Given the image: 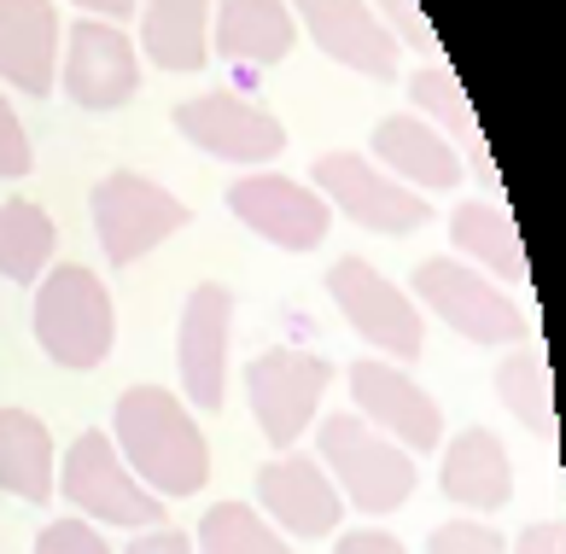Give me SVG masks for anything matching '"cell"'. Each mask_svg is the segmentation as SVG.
Wrapping results in <instances>:
<instances>
[{"instance_id": "obj_6", "label": "cell", "mask_w": 566, "mask_h": 554, "mask_svg": "<svg viewBox=\"0 0 566 554\" xmlns=\"http://www.w3.org/2000/svg\"><path fill=\"white\" fill-rule=\"evenodd\" d=\"M415 297L444 322L450 333L473 338V345H514L526 338V315L514 310V297L502 292L491 274H479L461 258H427L415 269Z\"/></svg>"}, {"instance_id": "obj_2", "label": "cell", "mask_w": 566, "mask_h": 554, "mask_svg": "<svg viewBox=\"0 0 566 554\" xmlns=\"http://www.w3.org/2000/svg\"><path fill=\"white\" fill-rule=\"evenodd\" d=\"M35 338L59 368L88 374L112 356L117 338V310L99 274H88L82 263H59L35 281Z\"/></svg>"}, {"instance_id": "obj_12", "label": "cell", "mask_w": 566, "mask_h": 554, "mask_svg": "<svg viewBox=\"0 0 566 554\" xmlns=\"http://www.w3.org/2000/svg\"><path fill=\"white\" fill-rule=\"evenodd\" d=\"M176 129L211 158L228 164H275L286 153V129L245 94H193L176 105Z\"/></svg>"}, {"instance_id": "obj_30", "label": "cell", "mask_w": 566, "mask_h": 554, "mask_svg": "<svg viewBox=\"0 0 566 554\" xmlns=\"http://www.w3.org/2000/svg\"><path fill=\"white\" fill-rule=\"evenodd\" d=\"M30 164H35L30 135H24V123H18V112H12V100L0 94V181H24Z\"/></svg>"}, {"instance_id": "obj_29", "label": "cell", "mask_w": 566, "mask_h": 554, "mask_svg": "<svg viewBox=\"0 0 566 554\" xmlns=\"http://www.w3.org/2000/svg\"><path fill=\"white\" fill-rule=\"evenodd\" d=\"M35 554H117L88 520H53V525H41V537H35Z\"/></svg>"}, {"instance_id": "obj_11", "label": "cell", "mask_w": 566, "mask_h": 554, "mask_svg": "<svg viewBox=\"0 0 566 554\" xmlns=\"http://www.w3.org/2000/svg\"><path fill=\"white\" fill-rule=\"evenodd\" d=\"M350 403L356 415H363L374 432H386L391 443H403L409 456H432L438 443H444V415H438V403L427 386H415V379L397 368V362H350Z\"/></svg>"}, {"instance_id": "obj_5", "label": "cell", "mask_w": 566, "mask_h": 554, "mask_svg": "<svg viewBox=\"0 0 566 554\" xmlns=\"http://www.w3.org/2000/svg\"><path fill=\"white\" fill-rule=\"evenodd\" d=\"M327 386H333V362L327 356L298 351V345L263 351L245 368V397H251V415H258V432L275 443V450H292V443L316 426V409H322Z\"/></svg>"}, {"instance_id": "obj_27", "label": "cell", "mask_w": 566, "mask_h": 554, "mask_svg": "<svg viewBox=\"0 0 566 554\" xmlns=\"http://www.w3.org/2000/svg\"><path fill=\"white\" fill-rule=\"evenodd\" d=\"M193 554H292L281 531L245 502H217L193 531Z\"/></svg>"}, {"instance_id": "obj_23", "label": "cell", "mask_w": 566, "mask_h": 554, "mask_svg": "<svg viewBox=\"0 0 566 554\" xmlns=\"http://www.w3.org/2000/svg\"><path fill=\"white\" fill-rule=\"evenodd\" d=\"M140 48L164 71H199L211 59V0H140Z\"/></svg>"}, {"instance_id": "obj_16", "label": "cell", "mask_w": 566, "mask_h": 554, "mask_svg": "<svg viewBox=\"0 0 566 554\" xmlns=\"http://www.w3.org/2000/svg\"><path fill=\"white\" fill-rule=\"evenodd\" d=\"M258 514L292 537H327L345 520V496L333 490L327 467L316 456H281L258 467Z\"/></svg>"}, {"instance_id": "obj_10", "label": "cell", "mask_w": 566, "mask_h": 554, "mask_svg": "<svg viewBox=\"0 0 566 554\" xmlns=\"http://www.w3.org/2000/svg\"><path fill=\"white\" fill-rule=\"evenodd\" d=\"M59 82L82 112H117L140 94L135 41L106 18H76L59 41Z\"/></svg>"}, {"instance_id": "obj_33", "label": "cell", "mask_w": 566, "mask_h": 554, "mask_svg": "<svg viewBox=\"0 0 566 554\" xmlns=\"http://www.w3.org/2000/svg\"><path fill=\"white\" fill-rule=\"evenodd\" d=\"M333 554H409V548L397 543L391 531H374V525H363V531H345V537L333 543Z\"/></svg>"}, {"instance_id": "obj_7", "label": "cell", "mask_w": 566, "mask_h": 554, "mask_svg": "<svg viewBox=\"0 0 566 554\" xmlns=\"http://www.w3.org/2000/svg\"><path fill=\"white\" fill-rule=\"evenodd\" d=\"M327 297L339 304V315L350 322V333H363L380 356L391 362H415L427 351V327H421V310L415 297L380 274L368 258H339L327 269Z\"/></svg>"}, {"instance_id": "obj_21", "label": "cell", "mask_w": 566, "mask_h": 554, "mask_svg": "<svg viewBox=\"0 0 566 554\" xmlns=\"http://www.w3.org/2000/svg\"><path fill=\"white\" fill-rule=\"evenodd\" d=\"M438 484L455 508H509L514 496V461L502 450V438L491 426H468L461 438L444 443V467Z\"/></svg>"}, {"instance_id": "obj_19", "label": "cell", "mask_w": 566, "mask_h": 554, "mask_svg": "<svg viewBox=\"0 0 566 554\" xmlns=\"http://www.w3.org/2000/svg\"><path fill=\"white\" fill-rule=\"evenodd\" d=\"M374 158H380V169L391 181H415V187H432V194H444V187L461 181V153L415 112L380 117V129H374Z\"/></svg>"}, {"instance_id": "obj_28", "label": "cell", "mask_w": 566, "mask_h": 554, "mask_svg": "<svg viewBox=\"0 0 566 554\" xmlns=\"http://www.w3.org/2000/svg\"><path fill=\"white\" fill-rule=\"evenodd\" d=\"M427 554H509V543L485 520H450L427 537Z\"/></svg>"}, {"instance_id": "obj_8", "label": "cell", "mask_w": 566, "mask_h": 554, "mask_svg": "<svg viewBox=\"0 0 566 554\" xmlns=\"http://www.w3.org/2000/svg\"><path fill=\"white\" fill-rule=\"evenodd\" d=\"M310 181H322L316 194L327 199V210H339V217H350L368 233H391L397 240V233H415L432 222V205L415 187L391 181L380 164H368V153H322Z\"/></svg>"}, {"instance_id": "obj_24", "label": "cell", "mask_w": 566, "mask_h": 554, "mask_svg": "<svg viewBox=\"0 0 566 554\" xmlns=\"http://www.w3.org/2000/svg\"><path fill=\"white\" fill-rule=\"evenodd\" d=\"M450 240H455V258H461V263H479L485 274H502V281H526V274H532L514 217H509V210H496L491 199L455 205Z\"/></svg>"}, {"instance_id": "obj_13", "label": "cell", "mask_w": 566, "mask_h": 554, "mask_svg": "<svg viewBox=\"0 0 566 554\" xmlns=\"http://www.w3.org/2000/svg\"><path fill=\"white\" fill-rule=\"evenodd\" d=\"M228 338H234V292L222 281H199L181 304L176 368L193 409H222L228 397Z\"/></svg>"}, {"instance_id": "obj_17", "label": "cell", "mask_w": 566, "mask_h": 554, "mask_svg": "<svg viewBox=\"0 0 566 554\" xmlns=\"http://www.w3.org/2000/svg\"><path fill=\"white\" fill-rule=\"evenodd\" d=\"M59 24L53 0H0V82L48 100L59 88Z\"/></svg>"}, {"instance_id": "obj_14", "label": "cell", "mask_w": 566, "mask_h": 554, "mask_svg": "<svg viewBox=\"0 0 566 554\" xmlns=\"http://www.w3.org/2000/svg\"><path fill=\"white\" fill-rule=\"evenodd\" d=\"M228 210L281 251H316L333 233V210H327V199L316 194V187L269 176V169L228 187Z\"/></svg>"}, {"instance_id": "obj_25", "label": "cell", "mask_w": 566, "mask_h": 554, "mask_svg": "<svg viewBox=\"0 0 566 554\" xmlns=\"http://www.w3.org/2000/svg\"><path fill=\"white\" fill-rule=\"evenodd\" d=\"M59 251V228L35 199H7L0 205V274L18 286H35L53 269Z\"/></svg>"}, {"instance_id": "obj_22", "label": "cell", "mask_w": 566, "mask_h": 554, "mask_svg": "<svg viewBox=\"0 0 566 554\" xmlns=\"http://www.w3.org/2000/svg\"><path fill=\"white\" fill-rule=\"evenodd\" d=\"M0 490L35 508H48L59 490L53 432L30 409H0Z\"/></svg>"}, {"instance_id": "obj_31", "label": "cell", "mask_w": 566, "mask_h": 554, "mask_svg": "<svg viewBox=\"0 0 566 554\" xmlns=\"http://www.w3.org/2000/svg\"><path fill=\"white\" fill-rule=\"evenodd\" d=\"M380 12L391 18V41H397V48H403V41H409V48L415 53H427V59H438V35H432V24H427V12L421 7H415V0H380Z\"/></svg>"}, {"instance_id": "obj_26", "label": "cell", "mask_w": 566, "mask_h": 554, "mask_svg": "<svg viewBox=\"0 0 566 554\" xmlns=\"http://www.w3.org/2000/svg\"><path fill=\"white\" fill-rule=\"evenodd\" d=\"M496 397L526 432L555 438V415H549V374H543V345L526 333V351H509L496 362Z\"/></svg>"}, {"instance_id": "obj_18", "label": "cell", "mask_w": 566, "mask_h": 554, "mask_svg": "<svg viewBox=\"0 0 566 554\" xmlns=\"http://www.w3.org/2000/svg\"><path fill=\"white\" fill-rule=\"evenodd\" d=\"M298 48V18L286 0H217L211 12V53H222L228 65L263 71Z\"/></svg>"}, {"instance_id": "obj_34", "label": "cell", "mask_w": 566, "mask_h": 554, "mask_svg": "<svg viewBox=\"0 0 566 554\" xmlns=\"http://www.w3.org/2000/svg\"><path fill=\"white\" fill-rule=\"evenodd\" d=\"M514 554H566V531H560V520H537V525H526V531H520V543H514Z\"/></svg>"}, {"instance_id": "obj_4", "label": "cell", "mask_w": 566, "mask_h": 554, "mask_svg": "<svg viewBox=\"0 0 566 554\" xmlns=\"http://www.w3.org/2000/svg\"><path fill=\"white\" fill-rule=\"evenodd\" d=\"M59 496L82 508V520H99V525H123V531L164 525V496H153L123 467L112 432H82L65 450V461H59Z\"/></svg>"}, {"instance_id": "obj_32", "label": "cell", "mask_w": 566, "mask_h": 554, "mask_svg": "<svg viewBox=\"0 0 566 554\" xmlns=\"http://www.w3.org/2000/svg\"><path fill=\"white\" fill-rule=\"evenodd\" d=\"M123 554H193V537L176 531V525H153V531H140Z\"/></svg>"}, {"instance_id": "obj_15", "label": "cell", "mask_w": 566, "mask_h": 554, "mask_svg": "<svg viewBox=\"0 0 566 554\" xmlns=\"http://www.w3.org/2000/svg\"><path fill=\"white\" fill-rule=\"evenodd\" d=\"M292 18L310 30V41L339 59L345 71H363L374 82H391L397 76V59H403V48L391 41L386 18L368 7V0H286Z\"/></svg>"}, {"instance_id": "obj_3", "label": "cell", "mask_w": 566, "mask_h": 554, "mask_svg": "<svg viewBox=\"0 0 566 554\" xmlns=\"http://www.w3.org/2000/svg\"><path fill=\"white\" fill-rule=\"evenodd\" d=\"M333 490L363 508V514H397L415 484H421V467L403 443H391L386 432H374L363 415H327L322 420V456Z\"/></svg>"}, {"instance_id": "obj_35", "label": "cell", "mask_w": 566, "mask_h": 554, "mask_svg": "<svg viewBox=\"0 0 566 554\" xmlns=\"http://www.w3.org/2000/svg\"><path fill=\"white\" fill-rule=\"evenodd\" d=\"M71 7H82V18H106V24L135 18V0H71Z\"/></svg>"}, {"instance_id": "obj_9", "label": "cell", "mask_w": 566, "mask_h": 554, "mask_svg": "<svg viewBox=\"0 0 566 554\" xmlns=\"http://www.w3.org/2000/svg\"><path fill=\"white\" fill-rule=\"evenodd\" d=\"M94 228L99 245H106V263L129 269L135 258L158 251L170 233L187 228V205L170 194V187L135 176V169H117L94 187Z\"/></svg>"}, {"instance_id": "obj_20", "label": "cell", "mask_w": 566, "mask_h": 554, "mask_svg": "<svg viewBox=\"0 0 566 554\" xmlns=\"http://www.w3.org/2000/svg\"><path fill=\"white\" fill-rule=\"evenodd\" d=\"M409 100H415V117H427L432 129L461 153V169H473L485 187H502L496 164L485 153V135H479V123H473V105H468V94H461V76L444 65V59H432V65H421L409 76Z\"/></svg>"}, {"instance_id": "obj_1", "label": "cell", "mask_w": 566, "mask_h": 554, "mask_svg": "<svg viewBox=\"0 0 566 554\" xmlns=\"http://www.w3.org/2000/svg\"><path fill=\"white\" fill-rule=\"evenodd\" d=\"M112 443L153 496H193L211 479V443L181 409V397L164 386H129L117 397Z\"/></svg>"}]
</instances>
